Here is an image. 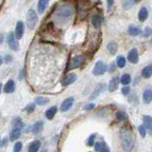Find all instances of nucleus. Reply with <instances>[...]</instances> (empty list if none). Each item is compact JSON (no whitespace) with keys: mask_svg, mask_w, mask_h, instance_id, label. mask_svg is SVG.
Here are the masks:
<instances>
[{"mask_svg":"<svg viewBox=\"0 0 152 152\" xmlns=\"http://www.w3.org/2000/svg\"><path fill=\"white\" fill-rule=\"evenodd\" d=\"M16 39L17 38L13 32L9 33V35L7 37V42H8L10 49H12V50H18V49H19V44Z\"/></svg>","mask_w":152,"mask_h":152,"instance_id":"obj_6","label":"nucleus"},{"mask_svg":"<svg viewBox=\"0 0 152 152\" xmlns=\"http://www.w3.org/2000/svg\"><path fill=\"white\" fill-rule=\"evenodd\" d=\"M41 152H47V150H46V149H43V150H42Z\"/></svg>","mask_w":152,"mask_h":152,"instance_id":"obj_46","label":"nucleus"},{"mask_svg":"<svg viewBox=\"0 0 152 152\" xmlns=\"http://www.w3.org/2000/svg\"><path fill=\"white\" fill-rule=\"evenodd\" d=\"M50 0H38L37 4V10L39 13H43L45 12V10L47 9L48 5H49Z\"/></svg>","mask_w":152,"mask_h":152,"instance_id":"obj_15","label":"nucleus"},{"mask_svg":"<svg viewBox=\"0 0 152 152\" xmlns=\"http://www.w3.org/2000/svg\"><path fill=\"white\" fill-rule=\"evenodd\" d=\"M34 109H35V104H28V106L26 107L25 108V111L28 114H31L32 113L33 111H34Z\"/></svg>","mask_w":152,"mask_h":152,"instance_id":"obj_29","label":"nucleus"},{"mask_svg":"<svg viewBox=\"0 0 152 152\" xmlns=\"http://www.w3.org/2000/svg\"><path fill=\"white\" fill-rule=\"evenodd\" d=\"M15 90V83L13 80H9L4 86V92L5 93H12Z\"/></svg>","mask_w":152,"mask_h":152,"instance_id":"obj_12","label":"nucleus"},{"mask_svg":"<svg viewBox=\"0 0 152 152\" xmlns=\"http://www.w3.org/2000/svg\"><path fill=\"white\" fill-rule=\"evenodd\" d=\"M3 40H4V37H3V35L1 34V33H0V44H2Z\"/></svg>","mask_w":152,"mask_h":152,"instance_id":"obj_41","label":"nucleus"},{"mask_svg":"<svg viewBox=\"0 0 152 152\" xmlns=\"http://www.w3.org/2000/svg\"><path fill=\"white\" fill-rule=\"evenodd\" d=\"M73 14V8L69 4H61L55 10V16L63 20V19H69Z\"/></svg>","mask_w":152,"mask_h":152,"instance_id":"obj_2","label":"nucleus"},{"mask_svg":"<svg viewBox=\"0 0 152 152\" xmlns=\"http://www.w3.org/2000/svg\"><path fill=\"white\" fill-rule=\"evenodd\" d=\"M38 22V16L34 10H30L27 14V26L28 28H34Z\"/></svg>","mask_w":152,"mask_h":152,"instance_id":"obj_4","label":"nucleus"},{"mask_svg":"<svg viewBox=\"0 0 152 152\" xmlns=\"http://www.w3.org/2000/svg\"><path fill=\"white\" fill-rule=\"evenodd\" d=\"M150 35H152V28H149V27H146L144 30V31H142V36H144V37H148Z\"/></svg>","mask_w":152,"mask_h":152,"instance_id":"obj_32","label":"nucleus"},{"mask_svg":"<svg viewBox=\"0 0 152 152\" xmlns=\"http://www.w3.org/2000/svg\"><path fill=\"white\" fill-rule=\"evenodd\" d=\"M115 68H116V66L114 65V63H112V64L110 65V69H109V71L111 72V71H113L114 69H115Z\"/></svg>","mask_w":152,"mask_h":152,"instance_id":"obj_40","label":"nucleus"},{"mask_svg":"<svg viewBox=\"0 0 152 152\" xmlns=\"http://www.w3.org/2000/svg\"><path fill=\"white\" fill-rule=\"evenodd\" d=\"M117 66L119 68H124L126 66V58L124 56H119L117 58Z\"/></svg>","mask_w":152,"mask_h":152,"instance_id":"obj_27","label":"nucleus"},{"mask_svg":"<svg viewBox=\"0 0 152 152\" xmlns=\"http://www.w3.org/2000/svg\"><path fill=\"white\" fill-rule=\"evenodd\" d=\"M95 134L91 135L89 138H88V146H92L94 145V140H95Z\"/></svg>","mask_w":152,"mask_h":152,"instance_id":"obj_34","label":"nucleus"},{"mask_svg":"<svg viewBox=\"0 0 152 152\" xmlns=\"http://www.w3.org/2000/svg\"><path fill=\"white\" fill-rule=\"evenodd\" d=\"M73 102H74V98H73V97H69V98H66V100H64L63 103L61 104L60 110H61L62 112L68 111L69 109L71 107H72Z\"/></svg>","mask_w":152,"mask_h":152,"instance_id":"obj_8","label":"nucleus"},{"mask_svg":"<svg viewBox=\"0 0 152 152\" xmlns=\"http://www.w3.org/2000/svg\"><path fill=\"white\" fill-rule=\"evenodd\" d=\"M83 61H84V58H83V56H81V55H76L72 57L69 62V69H73L78 68V66H80L83 64Z\"/></svg>","mask_w":152,"mask_h":152,"instance_id":"obj_7","label":"nucleus"},{"mask_svg":"<svg viewBox=\"0 0 152 152\" xmlns=\"http://www.w3.org/2000/svg\"><path fill=\"white\" fill-rule=\"evenodd\" d=\"M56 112H57V107H51L49 109H47L46 112H45V115H46L47 119H49V120H52L53 117L55 116Z\"/></svg>","mask_w":152,"mask_h":152,"instance_id":"obj_21","label":"nucleus"},{"mask_svg":"<svg viewBox=\"0 0 152 152\" xmlns=\"http://www.w3.org/2000/svg\"><path fill=\"white\" fill-rule=\"evenodd\" d=\"M147 17H148V11H147V9L145 7L141 8L139 11V13H138V18H139V20L141 22H144L146 20Z\"/></svg>","mask_w":152,"mask_h":152,"instance_id":"obj_16","label":"nucleus"},{"mask_svg":"<svg viewBox=\"0 0 152 152\" xmlns=\"http://www.w3.org/2000/svg\"><path fill=\"white\" fill-rule=\"evenodd\" d=\"M22 149V142H15V145L13 146V152H20Z\"/></svg>","mask_w":152,"mask_h":152,"instance_id":"obj_33","label":"nucleus"},{"mask_svg":"<svg viewBox=\"0 0 152 152\" xmlns=\"http://www.w3.org/2000/svg\"><path fill=\"white\" fill-rule=\"evenodd\" d=\"M147 129H148L149 130V133H150V135H152V125L148 127V128H147Z\"/></svg>","mask_w":152,"mask_h":152,"instance_id":"obj_42","label":"nucleus"},{"mask_svg":"<svg viewBox=\"0 0 152 152\" xmlns=\"http://www.w3.org/2000/svg\"><path fill=\"white\" fill-rule=\"evenodd\" d=\"M43 127H44V122L38 121L32 126V132L34 133V134H37V133H39L43 129Z\"/></svg>","mask_w":152,"mask_h":152,"instance_id":"obj_23","label":"nucleus"},{"mask_svg":"<svg viewBox=\"0 0 152 152\" xmlns=\"http://www.w3.org/2000/svg\"><path fill=\"white\" fill-rule=\"evenodd\" d=\"M142 100L145 104H149L152 101V88H146L142 93Z\"/></svg>","mask_w":152,"mask_h":152,"instance_id":"obj_14","label":"nucleus"},{"mask_svg":"<svg viewBox=\"0 0 152 152\" xmlns=\"http://www.w3.org/2000/svg\"><path fill=\"white\" fill-rule=\"evenodd\" d=\"M2 145V142H1V139H0V145Z\"/></svg>","mask_w":152,"mask_h":152,"instance_id":"obj_47","label":"nucleus"},{"mask_svg":"<svg viewBox=\"0 0 152 152\" xmlns=\"http://www.w3.org/2000/svg\"><path fill=\"white\" fill-rule=\"evenodd\" d=\"M91 24L95 28H99L102 25V19L99 14H94L91 17Z\"/></svg>","mask_w":152,"mask_h":152,"instance_id":"obj_19","label":"nucleus"},{"mask_svg":"<svg viewBox=\"0 0 152 152\" xmlns=\"http://www.w3.org/2000/svg\"><path fill=\"white\" fill-rule=\"evenodd\" d=\"M107 49L108 50V52L110 54L114 55V54H116V52L118 50V44L116 42H110V43H108V44L107 45Z\"/></svg>","mask_w":152,"mask_h":152,"instance_id":"obj_20","label":"nucleus"},{"mask_svg":"<svg viewBox=\"0 0 152 152\" xmlns=\"http://www.w3.org/2000/svg\"><path fill=\"white\" fill-rule=\"evenodd\" d=\"M120 136H121V142H122V146L124 150L126 152H130L135 145L134 134H133L132 131L128 129V128L123 127L120 133Z\"/></svg>","mask_w":152,"mask_h":152,"instance_id":"obj_1","label":"nucleus"},{"mask_svg":"<svg viewBox=\"0 0 152 152\" xmlns=\"http://www.w3.org/2000/svg\"><path fill=\"white\" fill-rule=\"evenodd\" d=\"M104 147H106V145H104L103 142H96V144L94 145V148H95V150L96 151H98V152H100L101 150H103Z\"/></svg>","mask_w":152,"mask_h":152,"instance_id":"obj_30","label":"nucleus"},{"mask_svg":"<svg viewBox=\"0 0 152 152\" xmlns=\"http://www.w3.org/2000/svg\"><path fill=\"white\" fill-rule=\"evenodd\" d=\"M106 71H107V65L104 64L103 61H97L92 70L93 74L95 76H100V75H103Z\"/></svg>","mask_w":152,"mask_h":152,"instance_id":"obj_5","label":"nucleus"},{"mask_svg":"<svg viewBox=\"0 0 152 152\" xmlns=\"http://www.w3.org/2000/svg\"><path fill=\"white\" fill-rule=\"evenodd\" d=\"M119 83H120V80H119L118 77H113L110 81H109V84H108V90L110 92L115 91V90L118 88V86Z\"/></svg>","mask_w":152,"mask_h":152,"instance_id":"obj_13","label":"nucleus"},{"mask_svg":"<svg viewBox=\"0 0 152 152\" xmlns=\"http://www.w3.org/2000/svg\"><path fill=\"white\" fill-rule=\"evenodd\" d=\"M2 63H3V58H2V56H0V66L2 65Z\"/></svg>","mask_w":152,"mask_h":152,"instance_id":"obj_43","label":"nucleus"},{"mask_svg":"<svg viewBox=\"0 0 152 152\" xmlns=\"http://www.w3.org/2000/svg\"><path fill=\"white\" fill-rule=\"evenodd\" d=\"M41 146V142L40 141H33L32 142H31V145H28V152H38V150L40 149Z\"/></svg>","mask_w":152,"mask_h":152,"instance_id":"obj_17","label":"nucleus"},{"mask_svg":"<svg viewBox=\"0 0 152 152\" xmlns=\"http://www.w3.org/2000/svg\"><path fill=\"white\" fill-rule=\"evenodd\" d=\"M129 91H130V88L129 87H124L122 88V93L124 95H127L128 93H129Z\"/></svg>","mask_w":152,"mask_h":152,"instance_id":"obj_36","label":"nucleus"},{"mask_svg":"<svg viewBox=\"0 0 152 152\" xmlns=\"http://www.w3.org/2000/svg\"><path fill=\"white\" fill-rule=\"evenodd\" d=\"M142 76L145 79H148L152 76V65H148L142 69Z\"/></svg>","mask_w":152,"mask_h":152,"instance_id":"obj_18","label":"nucleus"},{"mask_svg":"<svg viewBox=\"0 0 152 152\" xmlns=\"http://www.w3.org/2000/svg\"><path fill=\"white\" fill-rule=\"evenodd\" d=\"M1 89H2V84L0 83V92H1Z\"/></svg>","mask_w":152,"mask_h":152,"instance_id":"obj_44","label":"nucleus"},{"mask_svg":"<svg viewBox=\"0 0 152 152\" xmlns=\"http://www.w3.org/2000/svg\"><path fill=\"white\" fill-rule=\"evenodd\" d=\"M49 102L50 99L46 97H36L34 99V103L38 104V106H44V104H47Z\"/></svg>","mask_w":152,"mask_h":152,"instance_id":"obj_24","label":"nucleus"},{"mask_svg":"<svg viewBox=\"0 0 152 152\" xmlns=\"http://www.w3.org/2000/svg\"><path fill=\"white\" fill-rule=\"evenodd\" d=\"M93 107H94V104H89L85 107V109H87V110H90V109H92Z\"/></svg>","mask_w":152,"mask_h":152,"instance_id":"obj_39","label":"nucleus"},{"mask_svg":"<svg viewBox=\"0 0 152 152\" xmlns=\"http://www.w3.org/2000/svg\"><path fill=\"white\" fill-rule=\"evenodd\" d=\"M24 31H25V26H24V23L22 21H18L16 23V26H15V32H14V34H15L17 39H21V38L23 37Z\"/></svg>","mask_w":152,"mask_h":152,"instance_id":"obj_9","label":"nucleus"},{"mask_svg":"<svg viewBox=\"0 0 152 152\" xmlns=\"http://www.w3.org/2000/svg\"><path fill=\"white\" fill-rule=\"evenodd\" d=\"M151 42H152V40H151Z\"/></svg>","mask_w":152,"mask_h":152,"instance_id":"obj_48","label":"nucleus"},{"mask_svg":"<svg viewBox=\"0 0 152 152\" xmlns=\"http://www.w3.org/2000/svg\"><path fill=\"white\" fill-rule=\"evenodd\" d=\"M107 9H108V11H110V9L112 8L113 4H114V0H107Z\"/></svg>","mask_w":152,"mask_h":152,"instance_id":"obj_38","label":"nucleus"},{"mask_svg":"<svg viewBox=\"0 0 152 152\" xmlns=\"http://www.w3.org/2000/svg\"><path fill=\"white\" fill-rule=\"evenodd\" d=\"M100 91H101V86H99V87L96 88V91H95L94 93H92V95L90 96V99H94V98H96L98 96V94L100 93Z\"/></svg>","mask_w":152,"mask_h":152,"instance_id":"obj_35","label":"nucleus"},{"mask_svg":"<svg viewBox=\"0 0 152 152\" xmlns=\"http://www.w3.org/2000/svg\"><path fill=\"white\" fill-rule=\"evenodd\" d=\"M12 61V56L11 54H7L6 56H5V62L6 63H10V62Z\"/></svg>","mask_w":152,"mask_h":152,"instance_id":"obj_37","label":"nucleus"},{"mask_svg":"<svg viewBox=\"0 0 152 152\" xmlns=\"http://www.w3.org/2000/svg\"><path fill=\"white\" fill-rule=\"evenodd\" d=\"M127 32L128 34L131 35V36H137L142 33V31L140 28L138 27H135V26H129V28H128L127 30Z\"/></svg>","mask_w":152,"mask_h":152,"instance_id":"obj_22","label":"nucleus"},{"mask_svg":"<svg viewBox=\"0 0 152 152\" xmlns=\"http://www.w3.org/2000/svg\"><path fill=\"white\" fill-rule=\"evenodd\" d=\"M127 59L128 61L132 64H137L138 61H139V55H138V50L136 49H132L128 52L127 55Z\"/></svg>","mask_w":152,"mask_h":152,"instance_id":"obj_10","label":"nucleus"},{"mask_svg":"<svg viewBox=\"0 0 152 152\" xmlns=\"http://www.w3.org/2000/svg\"><path fill=\"white\" fill-rule=\"evenodd\" d=\"M116 118L119 121H126V115L124 111H118L116 113Z\"/></svg>","mask_w":152,"mask_h":152,"instance_id":"obj_28","label":"nucleus"},{"mask_svg":"<svg viewBox=\"0 0 152 152\" xmlns=\"http://www.w3.org/2000/svg\"><path fill=\"white\" fill-rule=\"evenodd\" d=\"M76 79H77V76H76L75 73H69L63 79V81H62V85H63L64 87H66V86H69V85H71V84H73L75 82Z\"/></svg>","mask_w":152,"mask_h":152,"instance_id":"obj_11","label":"nucleus"},{"mask_svg":"<svg viewBox=\"0 0 152 152\" xmlns=\"http://www.w3.org/2000/svg\"><path fill=\"white\" fill-rule=\"evenodd\" d=\"M142 121H144V124L146 126V128H148L152 125V117L149 115H145L142 117Z\"/></svg>","mask_w":152,"mask_h":152,"instance_id":"obj_26","label":"nucleus"},{"mask_svg":"<svg viewBox=\"0 0 152 152\" xmlns=\"http://www.w3.org/2000/svg\"><path fill=\"white\" fill-rule=\"evenodd\" d=\"M138 130H139L140 134L142 138H145V135H146V127L144 126V125H141L139 126V127H138Z\"/></svg>","mask_w":152,"mask_h":152,"instance_id":"obj_31","label":"nucleus"},{"mask_svg":"<svg viewBox=\"0 0 152 152\" xmlns=\"http://www.w3.org/2000/svg\"><path fill=\"white\" fill-rule=\"evenodd\" d=\"M120 82L124 85V86H126L131 82V76L128 74V73H125L121 76V79H120Z\"/></svg>","mask_w":152,"mask_h":152,"instance_id":"obj_25","label":"nucleus"},{"mask_svg":"<svg viewBox=\"0 0 152 152\" xmlns=\"http://www.w3.org/2000/svg\"><path fill=\"white\" fill-rule=\"evenodd\" d=\"M134 1H135V2H140L141 0H134Z\"/></svg>","mask_w":152,"mask_h":152,"instance_id":"obj_45","label":"nucleus"},{"mask_svg":"<svg viewBox=\"0 0 152 152\" xmlns=\"http://www.w3.org/2000/svg\"><path fill=\"white\" fill-rule=\"evenodd\" d=\"M23 129V123L21 122V119L17 117L13 122V127L10 133V141L14 142L17 140L21 135V131Z\"/></svg>","mask_w":152,"mask_h":152,"instance_id":"obj_3","label":"nucleus"}]
</instances>
